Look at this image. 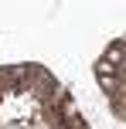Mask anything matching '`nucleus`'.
<instances>
[{
  "mask_svg": "<svg viewBox=\"0 0 126 129\" xmlns=\"http://www.w3.org/2000/svg\"><path fill=\"white\" fill-rule=\"evenodd\" d=\"M123 51H126V41H116L113 48H106V54H102V64H113V68H119V61H123Z\"/></svg>",
  "mask_w": 126,
  "mask_h": 129,
  "instance_id": "nucleus-1",
  "label": "nucleus"
}]
</instances>
